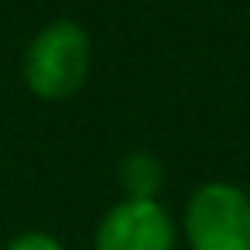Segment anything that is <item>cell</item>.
<instances>
[{
  "label": "cell",
  "mask_w": 250,
  "mask_h": 250,
  "mask_svg": "<svg viewBox=\"0 0 250 250\" xmlns=\"http://www.w3.org/2000/svg\"><path fill=\"white\" fill-rule=\"evenodd\" d=\"M93 69V38L72 18H55L42 24L21 55V79L28 93L42 103L72 100Z\"/></svg>",
  "instance_id": "1"
},
{
  "label": "cell",
  "mask_w": 250,
  "mask_h": 250,
  "mask_svg": "<svg viewBox=\"0 0 250 250\" xmlns=\"http://www.w3.org/2000/svg\"><path fill=\"white\" fill-rule=\"evenodd\" d=\"M188 250H250V192L236 182H202L182 209Z\"/></svg>",
  "instance_id": "2"
},
{
  "label": "cell",
  "mask_w": 250,
  "mask_h": 250,
  "mask_svg": "<svg viewBox=\"0 0 250 250\" xmlns=\"http://www.w3.org/2000/svg\"><path fill=\"white\" fill-rule=\"evenodd\" d=\"M175 219L161 199H120L93 229V250H175Z\"/></svg>",
  "instance_id": "3"
},
{
  "label": "cell",
  "mask_w": 250,
  "mask_h": 250,
  "mask_svg": "<svg viewBox=\"0 0 250 250\" xmlns=\"http://www.w3.org/2000/svg\"><path fill=\"white\" fill-rule=\"evenodd\" d=\"M117 178H120L124 199H158L165 188V161L147 147L127 151L120 158Z\"/></svg>",
  "instance_id": "4"
},
{
  "label": "cell",
  "mask_w": 250,
  "mask_h": 250,
  "mask_svg": "<svg viewBox=\"0 0 250 250\" xmlns=\"http://www.w3.org/2000/svg\"><path fill=\"white\" fill-rule=\"evenodd\" d=\"M0 250H65V243L55 233L45 229H24L18 236H11L7 243H0Z\"/></svg>",
  "instance_id": "5"
}]
</instances>
